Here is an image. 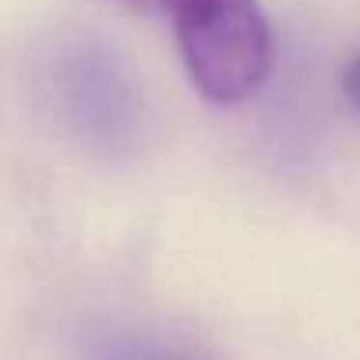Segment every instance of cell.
Masks as SVG:
<instances>
[{"mask_svg":"<svg viewBox=\"0 0 360 360\" xmlns=\"http://www.w3.org/2000/svg\"><path fill=\"white\" fill-rule=\"evenodd\" d=\"M43 103L57 127L103 159H127L148 134L145 85L131 57L96 32L60 36L39 64Z\"/></svg>","mask_w":360,"mask_h":360,"instance_id":"cell-1","label":"cell"},{"mask_svg":"<svg viewBox=\"0 0 360 360\" xmlns=\"http://www.w3.org/2000/svg\"><path fill=\"white\" fill-rule=\"evenodd\" d=\"M169 15L184 64L212 103H244L272 68V32L258 0H145Z\"/></svg>","mask_w":360,"mask_h":360,"instance_id":"cell-2","label":"cell"},{"mask_svg":"<svg viewBox=\"0 0 360 360\" xmlns=\"http://www.w3.org/2000/svg\"><path fill=\"white\" fill-rule=\"evenodd\" d=\"M82 360H209L188 346L134 328H103L82 342Z\"/></svg>","mask_w":360,"mask_h":360,"instance_id":"cell-3","label":"cell"},{"mask_svg":"<svg viewBox=\"0 0 360 360\" xmlns=\"http://www.w3.org/2000/svg\"><path fill=\"white\" fill-rule=\"evenodd\" d=\"M342 96H346V103L360 113V50L346 60V68H342Z\"/></svg>","mask_w":360,"mask_h":360,"instance_id":"cell-4","label":"cell"}]
</instances>
